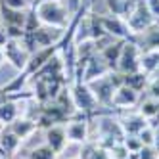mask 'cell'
I'll use <instances>...</instances> for the list:
<instances>
[{
	"instance_id": "obj_19",
	"label": "cell",
	"mask_w": 159,
	"mask_h": 159,
	"mask_svg": "<svg viewBox=\"0 0 159 159\" xmlns=\"http://www.w3.org/2000/svg\"><path fill=\"white\" fill-rule=\"evenodd\" d=\"M138 113H142L146 119H152L153 115L159 113V100H155V98L144 100L142 104H140V107H138Z\"/></svg>"
},
{
	"instance_id": "obj_6",
	"label": "cell",
	"mask_w": 159,
	"mask_h": 159,
	"mask_svg": "<svg viewBox=\"0 0 159 159\" xmlns=\"http://www.w3.org/2000/svg\"><path fill=\"white\" fill-rule=\"evenodd\" d=\"M102 17V25H104L106 33L113 39H121V40H132L134 35L129 29L127 21L119 16H100Z\"/></svg>"
},
{
	"instance_id": "obj_3",
	"label": "cell",
	"mask_w": 159,
	"mask_h": 159,
	"mask_svg": "<svg viewBox=\"0 0 159 159\" xmlns=\"http://www.w3.org/2000/svg\"><path fill=\"white\" fill-rule=\"evenodd\" d=\"M140 54H142V50L134 40H125V46H123V52L119 56L115 71H119L121 75L140 71Z\"/></svg>"
},
{
	"instance_id": "obj_1",
	"label": "cell",
	"mask_w": 159,
	"mask_h": 159,
	"mask_svg": "<svg viewBox=\"0 0 159 159\" xmlns=\"http://www.w3.org/2000/svg\"><path fill=\"white\" fill-rule=\"evenodd\" d=\"M33 8L37 10V16L40 19V23L67 29V25L71 23V12L67 10V6L61 0H50V2H39L33 4Z\"/></svg>"
},
{
	"instance_id": "obj_11",
	"label": "cell",
	"mask_w": 159,
	"mask_h": 159,
	"mask_svg": "<svg viewBox=\"0 0 159 159\" xmlns=\"http://www.w3.org/2000/svg\"><path fill=\"white\" fill-rule=\"evenodd\" d=\"M0 21L8 27H19L25 29V21H27V12L25 10H14L8 8L4 4H0Z\"/></svg>"
},
{
	"instance_id": "obj_24",
	"label": "cell",
	"mask_w": 159,
	"mask_h": 159,
	"mask_svg": "<svg viewBox=\"0 0 159 159\" xmlns=\"http://www.w3.org/2000/svg\"><path fill=\"white\" fill-rule=\"evenodd\" d=\"M0 4H4L8 8H14V10H27L33 2L31 0H0Z\"/></svg>"
},
{
	"instance_id": "obj_35",
	"label": "cell",
	"mask_w": 159,
	"mask_h": 159,
	"mask_svg": "<svg viewBox=\"0 0 159 159\" xmlns=\"http://www.w3.org/2000/svg\"><path fill=\"white\" fill-rule=\"evenodd\" d=\"M111 159H115V157H111Z\"/></svg>"
},
{
	"instance_id": "obj_14",
	"label": "cell",
	"mask_w": 159,
	"mask_h": 159,
	"mask_svg": "<svg viewBox=\"0 0 159 159\" xmlns=\"http://www.w3.org/2000/svg\"><path fill=\"white\" fill-rule=\"evenodd\" d=\"M123 46H125V40L115 39V40H111L107 46H104V48L100 50L102 58H104L106 63L111 67V71L117 69V61H119V56H121V52H123Z\"/></svg>"
},
{
	"instance_id": "obj_30",
	"label": "cell",
	"mask_w": 159,
	"mask_h": 159,
	"mask_svg": "<svg viewBox=\"0 0 159 159\" xmlns=\"http://www.w3.org/2000/svg\"><path fill=\"white\" fill-rule=\"evenodd\" d=\"M153 132H155V140H153V148L159 152V127H155L153 129Z\"/></svg>"
},
{
	"instance_id": "obj_29",
	"label": "cell",
	"mask_w": 159,
	"mask_h": 159,
	"mask_svg": "<svg viewBox=\"0 0 159 159\" xmlns=\"http://www.w3.org/2000/svg\"><path fill=\"white\" fill-rule=\"evenodd\" d=\"M8 40H10V35H8V31H6V25L0 21V48H4Z\"/></svg>"
},
{
	"instance_id": "obj_15",
	"label": "cell",
	"mask_w": 159,
	"mask_h": 159,
	"mask_svg": "<svg viewBox=\"0 0 159 159\" xmlns=\"http://www.w3.org/2000/svg\"><path fill=\"white\" fill-rule=\"evenodd\" d=\"M8 127L12 129V132H14V134H17L21 140H25V138H29V136L39 129V125H37V121H35V119L17 117V119H14L12 123H10Z\"/></svg>"
},
{
	"instance_id": "obj_34",
	"label": "cell",
	"mask_w": 159,
	"mask_h": 159,
	"mask_svg": "<svg viewBox=\"0 0 159 159\" xmlns=\"http://www.w3.org/2000/svg\"><path fill=\"white\" fill-rule=\"evenodd\" d=\"M155 77H159V65H157V69H155V73H153Z\"/></svg>"
},
{
	"instance_id": "obj_4",
	"label": "cell",
	"mask_w": 159,
	"mask_h": 159,
	"mask_svg": "<svg viewBox=\"0 0 159 159\" xmlns=\"http://www.w3.org/2000/svg\"><path fill=\"white\" fill-rule=\"evenodd\" d=\"M125 21H127L129 29L132 31V35H138V33L146 31L148 27H152L153 23H157V21L153 19V16L150 14V10H148L146 0H138L136 8L125 17Z\"/></svg>"
},
{
	"instance_id": "obj_5",
	"label": "cell",
	"mask_w": 159,
	"mask_h": 159,
	"mask_svg": "<svg viewBox=\"0 0 159 159\" xmlns=\"http://www.w3.org/2000/svg\"><path fill=\"white\" fill-rule=\"evenodd\" d=\"M2 50H4V56H6V61H10L17 71H23L27 67V61L31 58V54L27 52V48L23 44H21V40L10 39Z\"/></svg>"
},
{
	"instance_id": "obj_33",
	"label": "cell",
	"mask_w": 159,
	"mask_h": 159,
	"mask_svg": "<svg viewBox=\"0 0 159 159\" xmlns=\"http://www.w3.org/2000/svg\"><path fill=\"white\" fill-rule=\"evenodd\" d=\"M39 2H50V0H33V4H39Z\"/></svg>"
},
{
	"instance_id": "obj_31",
	"label": "cell",
	"mask_w": 159,
	"mask_h": 159,
	"mask_svg": "<svg viewBox=\"0 0 159 159\" xmlns=\"http://www.w3.org/2000/svg\"><path fill=\"white\" fill-rule=\"evenodd\" d=\"M125 159H140V155H138V153H132V152H130V153H129L127 157H125Z\"/></svg>"
},
{
	"instance_id": "obj_27",
	"label": "cell",
	"mask_w": 159,
	"mask_h": 159,
	"mask_svg": "<svg viewBox=\"0 0 159 159\" xmlns=\"http://www.w3.org/2000/svg\"><path fill=\"white\" fill-rule=\"evenodd\" d=\"M148 94H150V98L159 100V77H155L150 83V86H148Z\"/></svg>"
},
{
	"instance_id": "obj_16",
	"label": "cell",
	"mask_w": 159,
	"mask_h": 159,
	"mask_svg": "<svg viewBox=\"0 0 159 159\" xmlns=\"http://www.w3.org/2000/svg\"><path fill=\"white\" fill-rule=\"evenodd\" d=\"M159 65V48L155 50H146L140 54V71H144L146 75L155 73Z\"/></svg>"
},
{
	"instance_id": "obj_25",
	"label": "cell",
	"mask_w": 159,
	"mask_h": 159,
	"mask_svg": "<svg viewBox=\"0 0 159 159\" xmlns=\"http://www.w3.org/2000/svg\"><path fill=\"white\" fill-rule=\"evenodd\" d=\"M138 155H140V159H159V152L153 146H142Z\"/></svg>"
},
{
	"instance_id": "obj_9",
	"label": "cell",
	"mask_w": 159,
	"mask_h": 159,
	"mask_svg": "<svg viewBox=\"0 0 159 159\" xmlns=\"http://www.w3.org/2000/svg\"><path fill=\"white\" fill-rule=\"evenodd\" d=\"M119 125H121L123 132L127 134V136H138L148 127V119L142 115V113L136 111V113H129V115H125L119 121Z\"/></svg>"
},
{
	"instance_id": "obj_20",
	"label": "cell",
	"mask_w": 159,
	"mask_h": 159,
	"mask_svg": "<svg viewBox=\"0 0 159 159\" xmlns=\"http://www.w3.org/2000/svg\"><path fill=\"white\" fill-rule=\"evenodd\" d=\"M27 159H56V152L48 144H44V146H39V148H33L29 152Z\"/></svg>"
},
{
	"instance_id": "obj_23",
	"label": "cell",
	"mask_w": 159,
	"mask_h": 159,
	"mask_svg": "<svg viewBox=\"0 0 159 159\" xmlns=\"http://www.w3.org/2000/svg\"><path fill=\"white\" fill-rule=\"evenodd\" d=\"M138 138H140V142L144 144V146H153V140H155V132H153V129L148 125V127L138 134Z\"/></svg>"
},
{
	"instance_id": "obj_32",
	"label": "cell",
	"mask_w": 159,
	"mask_h": 159,
	"mask_svg": "<svg viewBox=\"0 0 159 159\" xmlns=\"http://www.w3.org/2000/svg\"><path fill=\"white\" fill-rule=\"evenodd\" d=\"M4 61H6V56H4V50H2V48H0V65H2Z\"/></svg>"
},
{
	"instance_id": "obj_12",
	"label": "cell",
	"mask_w": 159,
	"mask_h": 159,
	"mask_svg": "<svg viewBox=\"0 0 159 159\" xmlns=\"http://www.w3.org/2000/svg\"><path fill=\"white\" fill-rule=\"evenodd\" d=\"M140 102V96L134 88L121 84L113 94V107H132Z\"/></svg>"
},
{
	"instance_id": "obj_2",
	"label": "cell",
	"mask_w": 159,
	"mask_h": 159,
	"mask_svg": "<svg viewBox=\"0 0 159 159\" xmlns=\"http://www.w3.org/2000/svg\"><path fill=\"white\" fill-rule=\"evenodd\" d=\"M69 88H71V96H73V102H75L77 111H81L83 115H86L88 119L94 117V115H98V113H100L98 111L100 104H98L96 96L92 94V90H90V86L86 83L75 81V83L69 84Z\"/></svg>"
},
{
	"instance_id": "obj_13",
	"label": "cell",
	"mask_w": 159,
	"mask_h": 159,
	"mask_svg": "<svg viewBox=\"0 0 159 159\" xmlns=\"http://www.w3.org/2000/svg\"><path fill=\"white\" fill-rule=\"evenodd\" d=\"M46 144L52 148L56 153H60L65 144H67V132L63 125H54V127L46 129Z\"/></svg>"
},
{
	"instance_id": "obj_18",
	"label": "cell",
	"mask_w": 159,
	"mask_h": 159,
	"mask_svg": "<svg viewBox=\"0 0 159 159\" xmlns=\"http://www.w3.org/2000/svg\"><path fill=\"white\" fill-rule=\"evenodd\" d=\"M17 104L16 100H8L0 106V123L2 125H10L14 119H17Z\"/></svg>"
},
{
	"instance_id": "obj_17",
	"label": "cell",
	"mask_w": 159,
	"mask_h": 159,
	"mask_svg": "<svg viewBox=\"0 0 159 159\" xmlns=\"http://www.w3.org/2000/svg\"><path fill=\"white\" fill-rule=\"evenodd\" d=\"M123 84H127V86L134 88L136 92H140V90L148 84V75L144 71H136V73L123 75Z\"/></svg>"
},
{
	"instance_id": "obj_8",
	"label": "cell",
	"mask_w": 159,
	"mask_h": 159,
	"mask_svg": "<svg viewBox=\"0 0 159 159\" xmlns=\"http://www.w3.org/2000/svg\"><path fill=\"white\" fill-rule=\"evenodd\" d=\"M19 148H21V138L17 134H14L12 129L6 125V127L0 130V150L4 153V159H12L17 153Z\"/></svg>"
},
{
	"instance_id": "obj_22",
	"label": "cell",
	"mask_w": 159,
	"mask_h": 159,
	"mask_svg": "<svg viewBox=\"0 0 159 159\" xmlns=\"http://www.w3.org/2000/svg\"><path fill=\"white\" fill-rule=\"evenodd\" d=\"M123 144H125V148H127L129 152H132V153H138V152L142 150V146H144V144L140 142L138 136H125Z\"/></svg>"
},
{
	"instance_id": "obj_26",
	"label": "cell",
	"mask_w": 159,
	"mask_h": 159,
	"mask_svg": "<svg viewBox=\"0 0 159 159\" xmlns=\"http://www.w3.org/2000/svg\"><path fill=\"white\" fill-rule=\"evenodd\" d=\"M146 4H148L150 14L153 16V19L159 23V0H146Z\"/></svg>"
},
{
	"instance_id": "obj_7",
	"label": "cell",
	"mask_w": 159,
	"mask_h": 159,
	"mask_svg": "<svg viewBox=\"0 0 159 159\" xmlns=\"http://www.w3.org/2000/svg\"><path fill=\"white\" fill-rule=\"evenodd\" d=\"M111 71V67L106 63V60L102 58V54L96 52L92 58H90L84 65V73H83V83H92L96 81V79L100 77H104Z\"/></svg>"
},
{
	"instance_id": "obj_21",
	"label": "cell",
	"mask_w": 159,
	"mask_h": 159,
	"mask_svg": "<svg viewBox=\"0 0 159 159\" xmlns=\"http://www.w3.org/2000/svg\"><path fill=\"white\" fill-rule=\"evenodd\" d=\"M106 6L109 10V16H119L125 17V10H127V0H106Z\"/></svg>"
},
{
	"instance_id": "obj_28",
	"label": "cell",
	"mask_w": 159,
	"mask_h": 159,
	"mask_svg": "<svg viewBox=\"0 0 159 159\" xmlns=\"http://www.w3.org/2000/svg\"><path fill=\"white\" fill-rule=\"evenodd\" d=\"M90 159H111V155H109V150H106V148L98 146L96 150L92 152V155H90Z\"/></svg>"
},
{
	"instance_id": "obj_10",
	"label": "cell",
	"mask_w": 159,
	"mask_h": 159,
	"mask_svg": "<svg viewBox=\"0 0 159 159\" xmlns=\"http://www.w3.org/2000/svg\"><path fill=\"white\" fill-rule=\"evenodd\" d=\"M132 40L140 46L142 52L159 48V23H153L152 27H148L146 31L138 33V35H134Z\"/></svg>"
}]
</instances>
